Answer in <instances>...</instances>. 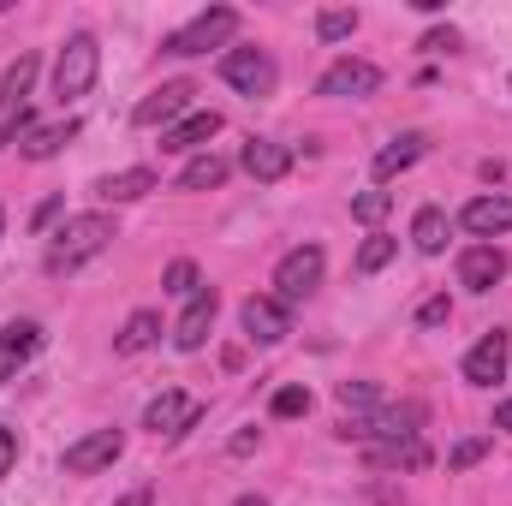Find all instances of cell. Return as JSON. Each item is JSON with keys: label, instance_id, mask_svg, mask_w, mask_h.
Listing matches in <instances>:
<instances>
[{"label": "cell", "instance_id": "obj_1", "mask_svg": "<svg viewBox=\"0 0 512 506\" xmlns=\"http://www.w3.org/2000/svg\"><path fill=\"white\" fill-rule=\"evenodd\" d=\"M108 239H114V221L108 215H72L54 233V245H48V274H78L90 256L108 251Z\"/></svg>", "mask_w": 512, "mask_h": 506}, {"label": "cell", "instance_id": "obj_2", "mask_svg": "<svg viewBox=\"0 0 512 506\" xmlns=\"http://www.w3.org/2000/svg\"><path fill=\"white\" fill-rule=\"evenodd\" d=\"M233 30H239V12H233V6H209V12H197L185 30H173L161 54H179V60H185V54H209V48H221Z\"/></svg>", "mask_w": 512, "mask_h": 506}, {"label": "cell", "instance_id": "obj_3", "mask_svg": "<svg viewBox=\"0 0 512 506\" xmlns=\"http://www.w3.org/2000/svg\"><path fill=\"white\" fill-rule=\"evenodd\" d=\"M96 66H102V48H96V36H72V42L60 48V60H54V96H60V102H72V96H90V84H96Z\"/></svg>", "mask_w": 512, "mask_h": 506}, {"label": "cell", "instance_id": "obj_4", "mask_svg": "<svg viewBox=\"0 0 512 506\" xmlns=\"http://www.w3.org/2000/svg\"><path fill=\"white\" fill-rule=\"evenodd\" d=\"M322 268H328L322 245H298V251H286L280 256V268H274V298H280V304L310 298V292L322 286Z\"/></svg>", "mask_w": 512, "mask_h": 506}, {"label": "cell", "instance_id": "obj_5", "mask_svg": "<svg viewBox=\"0 0 512 506\" xmlns=\"http://www.w3.org/2000/svg\"><path fill=\"white\" fill-rule=\"evenodd\" d=\"M221 78H227L239 96H268L280 72H274V60H268L262 48H233V54L221 60Z\"/></svg>", "mask_w": 512, "mask_h": 506}, {"label": "cell", "instance_id": "obj_6", "mask_svg": "<svg viewBox=\"0 0 512 506\" xmlns=\"http://www.w3.org/2000/svg\"><path fill=\"white\" fill-rule=\"evenodd\" d=\"M126 453V435L120 429H96V435H84V441H72L66 453H60V465L72 471V477H90V471H102V465H114Z\"/></svg>", "mask_w": 512, "mask_h": 506}, {"label": "cell", "instance_id": "obj_7", "mask_svg": "<svg viewBox=\"0 0 512 506\" xmlns=\"http://www.w3.org/2000/svg\"><path fill=\"white\" fill-rule=\"evenodd\" d=\"M239 322H245V334H251L256 346H280L292 334V304H280V298H245Z\"/></svg>", "mask_w": 512, "mask_h": 506}, {"label": "cell", "instance_id": "obj_8", "mask_svg": "<svg viewBox=\"0 0 512 506\" xmlns=\"http://www.w3.org/2000/svg\"><path fill=\"white\" fill-rule=\"evenodd\" d=\"M316 90H322V96H352V102H364V96L382 90V72H376L370 60H334Z\"/></svg>", "mask_w": 512, "mask_h": 506}, {"label": "cell", "instance_id": "obj_9", "mask_svg": "<svg viewBox=\"0 0 512 506\" xmlns=\"http://www.w3.org/2000/svg\"><path fill=\"white\" fill-rule=\"evenodd\" d=\"M191 96H197V84H185V78H173V84H161V90H149L143 102H137V126H179V114L191 108Z\"/></svg>", "mask_w": 512, "mask_h": 506}, {"label": "cell", "instance_id": "obj_10", "mask_svg": "<svg viewBox=\"0 0 512 506\" xmlns=\"http://www.w3.org/2000/svg\"><path fill=\"white\" fill-rule=\"evenodd\" d=\"M197 417H203V405H197V399H185L179 387H167L161 399H149V411H143V429H149V435H185Z\"/></svg>", "mask_w": 512, "mask_h": 506}, {"label": "cell", "instance_id": "obj_11", "mask_svg": "<svg viewBox=\"0 0 512 506\" xmlns=\"http://www.w3.org/2000/svg\"><path fill=\"white\" fill-rule=\"evenodd\" d=\"M215 310H221V298H215V286H203V292L185 304V316H179V328H173V346H179V352H203V340H209V328H215Z\"/></svg>", "mask_w": 512, "mask_h": 506}, {"label": "cell", "instance_id": "obj_12", "mask_svg": "<svg viewBox=\"0 0 512 506\" xmlns=\"http://www.w3.org/2000/svg\"><path fill=\"white\" fill-rule=\"evenodd\" d=\"M36 352H42V328H36V322H6V328H0V387L18 376Z\"/></svg>", "mask_w": 512, "mask_h": 506}, {"label": "cell", "instance_id": "obj_13", "mask_svg": "<svg viewBox=\"0 0 512 506\" xmlns=\"http://www.w3.org/2000/svg\"><path fill=\"white\" fill-rule=\"evenodd\" d=\"M459 227L465 233H477V239H495V233H512V197H471L465 209H459Z\"/></svg>", "mask_w": 512, "mask_h": 506}, {"label": "cell", "instance_id": "obj_14", "mask_svg": "<svg viewBox=\"0 0 512 506\" xmlns=\"http://www.w3.org/2000/svg\"><path fill=\"white\" fill-rule=\"evenodd\" d=\"M501 280H507V251H501V245H471V251L459 256V286L489 292V286H501Z\"/></svg>", "mask_w": 512, "mask_h": 506}, {"label": "cell", "instance_id": "obj_15", "mask_svg": "<svg viewBox=\"0 0 512 506\" xmlns=\"http://www.w3.org/2000/svg\"><path fill=\"white\" fill-rule=\"evenodd\" d=\"M501 376H507V334L495 328V334H483V340L465 352V381H477V387H495Z\"/></svg>", "mask_w": 512, "mask_h": 506}, {"label": "cell", "instance_id": "obj_16", "mask_svg": "<svg viewBox=\"0 0 512 506\" xmlns=\"http://www.w3.org/2000/svg\"><path fill=\"white\" fill-rule=\"evenodd\" d=\"M239 167H245L251 179H262V185H280V179L292 173V149H286V143H268V137H251L245 155H239Z\"/></svg>", "mask_w": 512, "mask_h": 506}, {"label": "cell", "instance_id": "obj_17", "mask_svg": "<svg viewBox=\"0 0 512 506\" xmlns=\"http://www.w3.org/2000/svg\"><path fill=\"white\" fill-rule=\"evenodd\" d=\"M215 131H221V114H215V108H197V114H185L179 126L161 131V149H167V155H191V149H203Z\"/></svg>", "mask_w": 512, "mask_h": 506}, {"label": "cell", "instance_id": "obj_18", "mask_svg": "<svg viewBox=\"0 0 512 506\" xmlns=\"http://www.w3.org/2000/svg\"><path fill=\"white\" fill-rule=\"evenodd\" d=\"M364 465L370 471H399V465L405 471H423L429 465V447L423 441H370L364 447Z\"/></svg>", "mask_w": 512, "mask_h": 506}, {"label": "cell", "instance_id": "obj_19", "mask_svg": "<svg viewBox=\"0 0 512 506\" xmlns=\"http://www.w3.org/2000/svg\"><path fill=\"white\" fill-rule=\"evenodd\" d=\"M36 72H42V60H36V54H18V60L6 66V78H0V114H6V120H18V114H24V96H30Z\"/></svg>", "mask_w": 512, "mask_h": 506}, {"label": "cell", "instance_id": "obj_20", "mask_svg": "<svg viewBox=\"0 0 512 506\" xmlns=\"http://www.w3.org/2000/svg\"><path fill=\"white\" fill-rule=\"evenodd\" d=\"M429 411L417 405V399H405V405H387L382 417L370 423V441H417V423H423Z\"/></svg>", "mask_w": 512, "mask_h": 506}, {"label": "cell", "instance_id": "obj_21", "mask_svg": "<svg viewBox=\"0 0 512 506\" xmlns=\"http://www.w3.org/2000/svg\"><path fill=\"white\" fill-rule=\"evenodd\" d=\"M143 191H155V173L149 167H120V173H102L96 179V197L102 203H137Z\"/></svg>", "mask_w": 512, "mask_h": 506}, {"label": "cell", "instance_id": "obj_22", "mask_svg": "<svg viewBox=\"0 0 512 506\" xmlns=\"http://www.w3.org/2000/svg\"><path fill=\"white\" fill-rule=\"evenodd\" d=\"M423 149H429V137H423V131H405V137H393L382 155H376V179H393V173L417 167V161H423Z\"/></svg>", "mask_w": 512, "mask_h": 506}, {"label": "cell", "instance_id": "obj_23", "mask_svg": "<svg viewBox=\"0 0 512 506\" xmlns=\"http://www.w3.org/2000/svg\"><path fill=\"white\" fill-rule=\"evenodd\" d=\"M72 137H78V120H54V126H30L18 149H24L30 161H48V155H60V149L72 143Z\"/></svg>", "mask_w": 512, "mask_h": 506}, {"label": "cell", "instance_id": "obj_24", "mask_svg": "<svg viewBox=\"0 0 512 506\" xmlns=\"http://www.w3.org/2000/svg\"><path fill=\"white\" fill-rule=\"evenodd\" d=\"M155 340H161V316H155V310H137V316H131L126 328H120L114 352H120V358H137V352H149Z\"/></svg>", "mask_w": 512, "mask_h": 506}, {"label": "cell", "instance_id": "obj_25", "mask_svg": "<svg viewBox=\"0 0 512 506\" xmlns=\"http://www.w3.org/2000/svg\"><path fill=\"white\" fill-rule=\"evenodd\" d=\"M411 245L423 256H441L447 251V215L441 209H417V221H411Z\"/></svg>", "mask_w": 512, "mask_h": 506}, {"label": "cell", "instance_id": "obj_26", "mask_svg": "<svg viewBox=\"0 0 512 506\" xmlns=\"http://www.w3.org/2000/svg\"><path fill=\"white\" fill-rule=\"evenodd\" d=\"M215 185H227V161H221V155H197V161H185L179 191H215Z\"/></svg>", "mask_w": 512, "mask_h": 506}, {"label": "cell", "instance_id": "obj_27", "mask_svg": "<svg viewBox=\"0 0 512 506\" xmlns=\"http://www.w3.org/2000/svg\"><path fill=\"white\" fill-rule=\"evenodd\" d=\"M393 251H399V239H387V233L364 239V245H358V274H376V268H387V262H393Z\"/></svg>", "mask_w": 512, "mask_h": 506}, {"label": "cell", "instance_id": "obj_28", "mask_svg": "<svg viewBox=\"0 0 512 506\" xmlns=\"http://www.w3.org/2000/svg\"><path fill=\"white\" fill-rule=\"evenodd\" d=\"M352 30H358V12H340V6H328V12L316 18V36H322V42H346Z\"/></svg>", "mask_w": 512, "mask_h": 506}, {"label": "cell", "instance_id": "obj_29", "mask_svg": "<svg viewBox=\"0 0 512 506\" xmlns=\"http://www.w3.org/2000/svg\"><path fill=\"white\" fill-rule=\"evenodd\" d=\"M334 399H340L346 411H358V405H376V399H382V387H376V381H340V387H334Z\"/></svg>", "mask_w": 512, "mask_h": 506}, {"label": "cell", "instance_id": "obj_30", "mask_svg": "<svg viewBox=\"0 0 512 506\" xmlns=\"http://www.w3.org/2000/svg\"><path fill=\"white\" fill-rule=\"evenodd\" d=\"M387 209H393V197H387V191H364V197H352V215H358L364 227H376Z\"/></svg>", "mask_w": 512, "mask_h": 506}, {"label": "cell", "instance_id": "obj_31", "mask_svg": "<svg viewBox=\"0 0 512 506\" xmlns=\"http://www.w3.org/2000/svg\"><path fill=\"white\" fill-rule=\"evenodd\" d=\"M268 411H274V417H304V411H310V393H304V387H280V393L268 399Z\"/></svg>", "mask_w": 512, "mask_h": 506}, {"label": "cell", "instance_id": "obj_32", "mask_svg": "<svg viewBox=\"0 0 512 506\" xmlns=\"http://www.w3.org/2000/svg\"><path fill=\"white\" fill-rule=\"evenodd\" d=\"M167 292L197 298V292H203V286H197V262H173V268H167Z\"/></svg>", "mask_w": 512, "mask_h": 506}, {"label": "cell", "instance_id": "obj_33", "mask_svg": "<svg viewBox=\"0 0 512 506\" xmlns=\"http://www.w3.org/2000/svg\"><path fill=\"white\" fill-rule=\"evenodd\" d=\"M483 453H489V441H483V435H471V441H459V447L447 453V465H453V471H471Z\"/></svg>", "mask_w": 512, "mask_h": 506}, {"label": "cell", "instance_id": "obj_34", "mask_svg": "<svg viewBox=\"0 0 512 506\" xmlns=\"http://www.w3.org/2000/svg\"><path fill=\"white\" fill-rule=\"evenodd\" d=\"M447 316H453V304H447V298H429V304L417 310V322H423V328H441Z\"/></svg>", "mask_w": 512, "mask_h": 506}, {"label": "cell", "instance_id": "obj_35", "mask_svg": "<svg viewBox=\"0 0 512 506\" xmlns=\"http://www.w3.org/2000/svg\"><path fill=\"white\" fill-rule=\"evenodd\" d=\"M423 48H429V54H447V48H459V36H453V30H429Z\"/></svg>", "mask_w": 512, "mask_h": 506}, {"label": "cell", "instance_id": "obj_36", "mask_svg": "<svg viewBox=\"0 0 512 506\" xmlns=\"http://www.w3.org/2000/svg\"><path fill=\"white\" fill-rule=\"evenodd\" d=\"M12 459H18V435H12V429H0V477L12 471Z\"/></svg>", "mask_w": 512, "mask_h": 506}, {"label": "cell", "instance_id": "obj_37", "mask_svg": "<svg viewBox=\"0 0 512 506\" xmlns=\"http://www.w3.org/2000/svg\"><path fill=\"white\" fill-rule=\"evenodd\" d=\"M251 447H256V429H239V435H233V459H245Z\"/></svg>", "mask_w": 512, "mask_h": 506}, {"label": "cell", "instance_id": "obj_38", "mask_svg": "<svg viewBox=\"0 0 512 506\" xmlns=\"http://www.w3.org/2000/svg\"><path fill=\"white\" fill-rule=\"evenodd\" d=\"M495 423H501V429L512 435V399H501V405H495Z\"/></svg>", "mask_w": 512, "mask_h": 506}, {"label": "cell", "instance_id": "obj_39", "mask_svg": "<svg viewBox=\"0 0 512 506\" xmlns=\"http://www.w3.org/2000/svg\"><path fill=\"white\" fill-rule=\"evenodd\" d=\"M120 506H149V489H131V495H126Z\"/></svg>", "mask_w": 512, "mask_h": 506}, {"label": "cell", "instance_id": "obj_40", "mask_svg": "<svg viewBox=\"0 0 512 506\" xmlns=\"http://www.w3.org/2000/svg\"><path fill=\"white\" fill-rule=\"evenodd\" d=\"M233 506H268V501H262V495H239Z\"/></svg>", "mask_w": 512, "mask_h": 506}, {"label": "cell", "instance_id": "obj_41", "mask_svg": "<svg viewBox=\"0 0 512 506\" xmlns=\"http://www.w3.org/2000/svg\"><path fill=\"white\" fill-rule=\"evenodd\" d=\"M0 227H6V215H0Z\"/></svg>", "mask_w": 512, "mask_h": 506}]
</instances>
